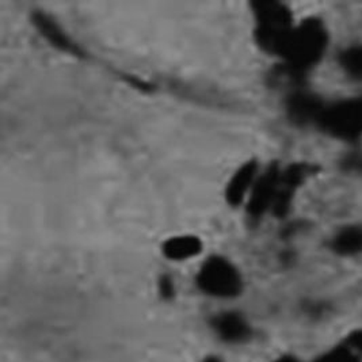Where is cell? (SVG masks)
Masks as SVG:
<instances>
[{"instance_id": "3", "label": "cell", "mask_w": 362, "mask_h": 362, "mask_svg": "<svg viewBox=\"0 0 362 362\" xmlns=\"http://www.w3.org/2000/svg\"><path fill=\"white\" fill-rule=\"evenodd\" d=\"M202 251V243L197 236L180 235L168 239L163 246L165 257L171 261H187Z\"/></svg>"}, {"instance_id": "1", "label": "cell", "mask_w": 362, "mask_h": 362, "mask_svg": "<svg viewBox=\"0 0 362 362\" xmlns=\"http://www.w3.org/2000/svg\"><path fill=\"white\" fill-rule=\"evenodd\" d=\"M198 288L214 298H233L243 291V277L230 259L211 257L197 274Z\"/></svg>"}, {"instance_id": "4", "label": "cell", "mask_w": 362, "mask_h": 362, "mask_svg": "<svg viewBox=\"0 0 362 362\" xmlns=\"http://www.w3.org/2000/svg\"><path fill=\"white\" fill-rule=\"evenodd\" d=\"M257 167L254 163H247L243 165L238 173L232 177L230 183H228V190H227V197L232 205L240 204L248 192L251 193L252 186L255 183V174Z\"/></svg>"}, {"instance_id": "8", "label": "cell", "mask_w": 362, "mask_h": 362, "mask_svg": "<svg viewBox=\"0 0 362 362\" xmlns=\"http://www.w3.org/2000/svg\"><path fill=\"white\" fill-rule=\"evenodd\" d=\"M202 362H223L217 356H208V357H205Z\"/></svg>"}, {"instance_id": "6", "label": "cell", "mask_w": 362, "mask_h": 362, "mask_svg": "<svg viewBox=\"0 0 362 362\" xmlns=\"http://www.w3.org/2000/svg\"><path fill=\"white\" fill-rule=\"evenodd\" d=\"M160 291H162V295L165 297H171L174 293V286H173V282L168 280V279H162L160 281Z\"/></svg>"}, {"instance_id": "2", "label": "cell", "mask_w": 362, "mask_h": 362, "mask_svg": "<svg viewBox=\"0 0 362 362\" xmlns=\"http://www.w3.org/2000/svg\"><path fill=\"white\" fill-rule=\"evenodd\" d=\"M214 335L224 344L240 345L251 338V325L243 313L224 311L216 313L211 320Z\"/></svg>"}, {"instance_id": "7", "label": "cell", "mask_w": 362, "mask_h": 362, "mask_svg": "<svg viewBox=\"0 0 362 362\" xmlns=\"http://www.w3.org/2000/svg\"><path fill=\"white\" fill-rule=\"evenodd\" d=\"M273 362H300L297 360L295 356H291V354H285V356H281L279 358H276Z\"/></svg>"}, {"instance_id": "5", "label": "cell", "mask_w": 362, "mask_h": 362, "mask_svg": "<svg viewBox=\"0 0 362 362\" xmlns=\"http://www.w3.org/2000/svg\"><path fill=\"white\" fill-rule=\"evenodd\" d=\"M360 360L361 354L344 342L342 345L331 349L316 362H360Z\"/></svg>"}]
</instances>
